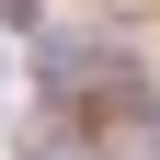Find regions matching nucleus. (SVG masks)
Masks as SVG:
<instances>
[{
    "label": "nucleus",
    "instance_id": "obj_1",
    "mask_svg": "<svg viewBox=\"0 0 160 160\" xmlns=\"http://www.w3.org/2000/svg\"><path fill=\"white\" fill-rule=\"evenodd\" d=\"M0 103H12V46H0Z\"/></svg>",
    "mask_w": 160,
    "mask_h": 160
},
{
    "label": "nucleus",
    "instance_id": "obj_2",
    "mask_svg": "<svg viewBox=\"0 0 160 160\" xmlns=\"http://www.w3.org/2000/svg\"><path fill=\"white\" fill-rule=\"evenodd\" d=\"M137 137H149V160H160V114H149V126H137Z\"/></svg>",
    "mask_w": 160,
    "mask_h": 160
}]
</instances>
